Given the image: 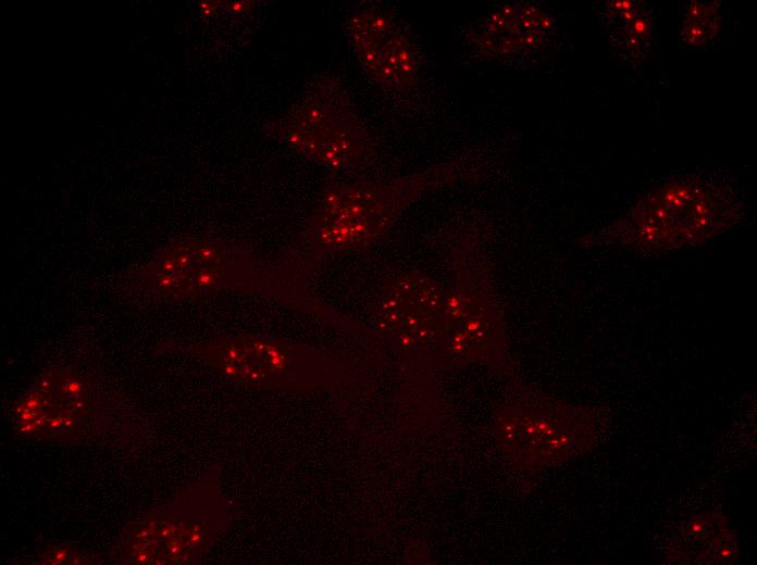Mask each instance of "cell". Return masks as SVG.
Instances as JSON below:
<instances>
[{"mask_svg":"<svg viewBox=\"0 0 757 565\" xmlns=\"http://www.w3.org/2000/svg\"><path fill=\"white\" fill-rule=\"evenodd\" d=\"M740 209L730 187L702 177L670 180L646 196L622 222L634 248L667 250L702 241L727 228Z\"/></svg>","mask_w":757,"mask_h":565,"instance_id":"cell-1","label":"cell"},{"mask_svg":"<svg viewBox=\"0 0 757 565\" xmlns=\"http://www.w3.org/2000/svg\"><path fill=\"white\" fill-rule=\"evenodd\" d=\"M351 50L370 77L394 91H406L419 73L411 40L390 16L375 10L352 14L346 25Z\"/></svg>","mask_w":757,"mask_h":565,"instance_id":"cell-6","label":"cell"},{"mask_svg":"<svg viewBox=\"0 0 757 565\" xmlns=\"http://www.w3.org/2000/svg\"><path fill=\"white\" fill-rule=\"evenodd\" d=\"M146 293L167 300H190L226 290H268L263 265L246 249L231 243L187 239L173 242L140 271Z\"/></svg>","mask_w":757,"mask_h":565,"instance_id":"cell-2","label":"cell"},{"mask_svg":"<svg viewBox=\"0 0 757 565\" xmlns=\"http://www.w3.org/2000/svg\"><path fill=\"white\" fill-rule=\"evenodd\" d=\"M597 15L613 54L625 65L637 67L650 55L654 42L651 10L640 0L606 1Z\"/></svg>","mask_w":757,"mask_h":565,"instance_id":"cell-10","label":"cell"},{"mask_svg":"<svg viewBox=\"0 0 757 565\" xmlns=\"http://www.w3.org/2000/svg\"><path fill=\"white\" fill-rule=\"evenodd\" d=\"M268 133L311 162L331 171L357 163L370 136L346 90L335 80L312 85Z\"/></svg>","mask_w":757,"mask_h":565,"instance_id":"cell-3","label":"cell"},{"mask_svg":"<svg viewBox=\"0 0 757 565\" xmlns=\"http://www.w3.org/2000/svg\"><path fill=\"white\" fill-rule=\"evenodd\" d=\"M39 563L49 565H82L90 562L74 549L50 548L41 553Z\"/></svg>","mask_w":757,"mask_h":565,"instance_id":"cell-12","label":"cell"},{"mask_svg":"<svg viewBox=\"0 0 757 565\" xmlns=\"http://www.w3.org/2000/svg\"><path fill=\"white\" fill-rule=\"evenodd\" d=\"M606 423L604 414L587 409L528 410L511 422V432L516 449L534 465L588 450Z\"/></svg>","mask_w":757,"mask_h":565,"instance_id":"cell-7","label":"cell"},{"mask_svg":"<svg viewBox=\"0 0 757 565\" xmlns=\"http://www.w3.org/2000/svg\"><path fill=\"white\" fill-rule=\"evenodd\" d=\"M417 176L384 184H350L327 189L308 228L318 255L368 243L382 235L419 191Z\"/></svg>","mask_w":757,"mask_h":565,"instance_id":"cell-4","label":"cell"},{"mask_svg":"<svg viewBox=\"0 0 757 565\" xmlns=\"http://www.w3.org/2000/svg\"><path fill=\"white\" fill-rule=\"evenodd\" d=\"M722 13L718 1L693 0L681 5L680 37L690 48L711 46L719 36Z\"/></svg>","mask_w":757,"mask_h":565,"instance_id":"cell-11","label":"cell"},{"mask_svg":"<svg viewBox=\"0 0 757 565\" xmlns=\"http://www.w3.org/2000/svg\"><path fill=\"white\" fill-rule=\"evenodd\" d=\"M94 401L90 385L76 372L48 369L17 402L16 429L37 439H74L85 429Z\"/></svg>","mask_w":757,"mask_h":565,"instance_id":"cell-5","label":"cell"},{"mask_svg":"<svg viewBox=\"0 0 757 565\" xmlns=\"http://www.w3.org/2000/svg\"><path fill=\"white\" fill-rule=\"evenodd\" d=\"M739 544L728 518L707 512L683 522L666 548L675 564H729L739 558Z\"/></svg>","mask_w":757,"mask_h":565,"instance_id":"cell-9","label":"cell"},{"mask_svg":"<svg viewBox=\"0 0 757 565\" xmlns=\"http://www.w3.org/2000/svg\"><path fill=\"white\" fill-rule=\"evenodd\" d=\"M555 20L538 5L511 1L495 7L471 30V43L487 56H511L543 48Z\"/></svg>","mask_w":757,"mask_h":565,"instance_id":"cell-8","label":"cell"}]
</instances>
